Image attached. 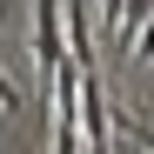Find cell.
I'll return each instance as SVG.
<instances>
[{
    "label": "cell",
    "mask_w": 154,
    "mask_h": 154,
    "mask_svg": "<svg viewBox=\"0 0 154 154\" xmlns=\"http://www.w3.org/2000/svg\"><path fill=\"white\" fill-rule=\"evenodd\" d=\"M81 141H87V154H114V141H107V87H100V67H81Z\"/></svg>",
    "instance_id": "6da1fadb"
},
{
    "label": "cell",
    "mask_w": 154,
    "mask_h": 154,
    "mask_svg": "<svg viewBox=\"0 0 154 154\" xmlns=\"http://www.w3.org/2000/svg\"><path fill=\"white\" fill-rule=\"evenodd\" d=\"M60 0H34V67H40V81H54V67H60Z\"/></svg>",
    "instance_id": "7a4b0ae2"
},
{
    "label": "cell",
    "mask_w": 154,
    "mask_h": 154,
    "mask_svg": "<svg viewBox=\"0 0 154 154\" xmlns=\"http://www.w3.org/2000/svg\"><path fill=\"white\" fill-rule=\"evenodd\" d=\"M147 14H154V0H121V20H114V60H121L127 47L141 40V27H147Z\"/></svg>",
    "instance_id": "3957f363"
},
{
    "label": "cell",
    "mask_w": 154,
    "mask_h": 154,
    "mask_svg": "<svg viewBox=\"0 0 154 154\" xmlns=\"http://www.w3.org/2000/svg\"><path fill=\"white\" fill-rule=\"evenodd\" d=\"M134 54H141V67L154 74V14H147V27H141V47H134Z\"/></svg>",
    "instance_id": "277c9868"
},
{
    "label": "cell",
    "mask_w": 154,
    "mask_h": 154,
    "mask_svg": "<svg viewBox=\"0 0 154 154\" xmlns=\"http://www.w3.org/2000/svg\"><path fill=\"white\" fill-rule=\"evenodd\" d=\"M121 127H127V134H134V141H141V147L154 154V134H147V121H134V114H121Z\"/></svg>",
    "instance_id": "5b68a950"
},
{
    "label": "cell",
    "mask_w": 154,
    "mask_h": 154,
    "mask_svg": "<svg viewBox=\"0 0 154 154\" xmlns=\"http://www.w3.org/2000/svg\"><path fill=\"white\" fill-rule=\"evenodd\" d=\"M0 107H7V114H14V107H20V87H14V81H7V67H0Z\"/></svg>",
    "instance_id": "8992f818"
}]
</instances>
